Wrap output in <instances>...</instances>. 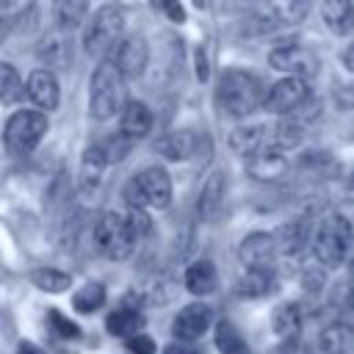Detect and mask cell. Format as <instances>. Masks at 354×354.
<instances>
[{
  "label": "cell",
  "mask_w": 354,
  "mask_h": 354,
  "mask_svg": "<svg viewBox=\"0 0 354 354\" xmlns=\"http://www.w3.org/2000/svg\"><path fill=\"white\" fill-rule=\"evenodd\" d=\"M266 94L268 91L263 88V80L254 72H246L238 66L224 69L218 77V88H216V100H218L221 111L235 119L254 113L266 102Z\"/></svg>",
  "instance_id": "cell-1"
},
{
  "label": "cell",
  "mask_w": 354,
  "mask_h": 354,
  "mask_svg": "<svg viewBox=\"0 0 354 354\" xmlns=\"http://www.w3.org/2000/svg\"><path fill=\"white\" fill-rule=\"evenodd\" d=\"M354 249V227L343 213H326L318 227L313 230L310 252L313 260L324 268H337L348 260V252Z\"/></svg>",
  "instance_id": "cell-2"
},
{
  "label": "cell",
  "mask_w": 354,
  "mask_h": 354,
  "mask_svg": "<svg viewBox=\"0 0 354 354\" xmlns=\"http://www.w3.org/2000/svg\"><path fill=\"white\" fill-rule=\"evenodd\" d=\"M124 39V14L119 6H100L83 25V50L100 61L111 58L116 44Z\"/></svg>",
  "instance_id": "cell-3"
},
{
  "label": "cell",
  "mask_w": 354,
  "mask_h": 354,
  "mask_svg": "<svg viewBox=\"0 0 354 354\" xmlns=\"http://www.w3.org/2000/svg\"><path fill=\"white\" fill-rule=\"evenodd\" d=\"M127 105L124 100V77L119 69L105 58L94 66L91 72V86H88V111L97 122H105L111 116H119L122 108Z\"/></svg>",
  "instance_id": "cell-4"
},
{
  "label": "cell",
  "mask_w": 354,
  "mask_h": 354,
  "mask_svg": "<svg viewBox=\"0 0 354 354\" xmlns=\"http://www.w3.org/2000/svg\"><path fill=\"white\" fill-rule=\"evenodd\" d=\"M91 238H94V249H97L105 260H127V257L133 254V249H136L138 232L133 230L127 213L105 210V213L94 221Z\"/></svg>",
  "instance_id": "cell-5"
},
{
  "label": "cell",
  "mask_w": 354,
  "mask_h": 354,
  "mask_svg": "<svg viewBox=\"0 0 354 354\" xmlns=\"http://www.w3.org/2000/svg\"><path fill=\"white\" fill-rule=\"evenodd\" d=\"M50 122H47V113L44 111H30V108H22L17 113L8 116L6 127H3V144H6V152L11 158H28L44 138Z\"/></svg>",
  "instance_id": "cell-6"
},
{
  "label": "cell",
  "mask_w": 354,
  "mask_h": 354,
  "mask_svg": "<svg viewBox=\"0 0 354 354\" xmlns=\"http://www.w3.org/2000/svg\"><path fill=\"white\" fill-rule=\"evenodd\" d=\"M124 202L127 207H155L163 210L171 205V177L163 166H147L141 169L127 185H124Z\"/></svg>",
  "instance_id": "cell-7"
},
{
  "label": "cell",
  "mask_w": 354,
  "mask_h": 354,
  "mask_svg": "<svg viewBox=\"0 0 354 354\" xmlns=\"http://www.w3.org/2000/svg\"><path fill=\"white\" fill-rule=\"evenodd\" d=\"M310 100H313V94H310V83L304 77H282L268 88L263 108L277 116H293Z\"/></svg>",
  "instance_id": "cell-8"
},
{
  "label": "cell",
  "mask_w": 354,
  "mask_h": 354,
  "mask_svg": "<svg viewBox=\"0 0 354 354\" xmlns=\"http://www.w3.org/2000/svg\"><path fill=\"white\" fill-rule=\"evenodd\" d=\"M268 66L277 69V72H285L288 77H313L318 72V58L310 47L304 44H279L268 53Z\"/></svg>",
  "instance_id": "cell-9"
},
{
  "label": "cell",
  "mask_w": 354,
  "mask_h": 354,
  "mask_svg": "<svg viewBox=\"0 0 354 354\" xmlns=\"http://www.w3.org/2000/svg\"><path fill=\"white\" fill-rule=\"evenodd\" d=\"M108 61L119 69V75H122L124 80H136V77H141V72L147 69V61H149L147 39L138 36V33L124 36V39L116 44V50H113V55H111Z\"/></svg>",
  "instance_id": "cell-10"
},
{
  "label": "cell",
  "mask_w": 354,
  "mask_h": 354,
  "mask_svg": "<svg viewBox=\"0 0 354 354\" xmlns=\"http://www.w3.org/2000/svg\"><path fill=\"white\" fill-rule=\"evenodd\" d=\"M277 254L274 232H249L238 246V260L246 271H274Z\"/></svg>",
  "instance_id": "cell-11"
},
{
  "label": "cell",
  "mask_w": 354,
  "mask_h": 354,
  "mask_svg": "<svg viewBox=\"0 0 354 354\" xmlns=\"http://www.w3.org/2000/svg\"><path fill=\"white\" fill-rule=\"evenodd\" d=\"M210 324H213V310H210V304H205V301H191V304H185V307L174 315V321H171V335H174V340H188V343H194V340H199V337L210 329Z\"/></svg>",
  "instance_id": "cell-12"
},
{
  "label": "cell",
  "mask_w": 354,
  "mask_h": 354,
  "mask_svg": "<svg viewBox=\"0 0 354 354\" xmlns=\"http://www.w3.org/2000/svg\"><path fill=\"white\" fill-rule=\"evenodd\" d=\"M25 94L28 100L36 105V111H55L58 100H61V88H58V77L50 69H33L25 80Z\"/></svg>",
  "instance_id": "cell-13"
},
{
  "label": "cell",
  "mask_w": 354,
  "mask_h": 354,
  "mask_svg": "<svg viewBox=\"0 0 354 354\" xmlns=\"http://www.w3.org/2000/svg\"><path fill=\"white\" fill-rule=\"evenodd\" d=\"M288 171V158L285 152L274 149V147H266L260 149L257 155L246 158V174L252 180H260V183H277L282 180Z\"/></svg>",
  "instance_id": "cell-14"
},
{
  "label": "cell",
  "mask_w": 354,
  "mask_h": 354,
  "mask_svg": "<svg viewBox=\"0 0 354 354\" xmlns=\"http://www.w3.org/2000/svg\"><path fill=\"white\" fill-rule=\"evenodd\" d=\"M36 55L39 61L44 64V69H66L69 61H72V41L66 36V30H50L41 36L39 47H36Z\"/></svg>",
  "instance_id": "cell-15"
},
{
  "label": "cell",
  "mask_w": 354,
  "mask_h": 354,
  "mask_svg": "<svg viewBox=\"0 0 354 354\" xmlns=\"http://www.w3.org/2000/svg\"><path fill=\"white\" fill-rule=\"evenodd\" d=\"M224 194H227V174L221 169H216V171L207 174V180L199 191V199H196V213H199L202 221H213L221 213Z\"/></svg>",
  "instance_id": "cell-16"
},
{
  "label": "cell",
  "mask_w": 354,
  "mask_h": 354,
  "mask_svg": "<svg viewBox=\"0 0 354 354\" xmlns=\"http://www.w3.org/2000/svg\"><path fill=\"white\" fill-rule=\"evenodd\" d=\"M313 0H263V19L268 28L277 25H299L307 19Z\"/></svg>",
  "instance_id": "cell-17"
},
{
  "label": "cell",
  "mask_w": 354,
  "mask_h": 354,
  "mask_svg": "<svg viewBox=\"0 0 354 354\" xmlns=\"http://www.w3.org/2000/svg\"><path fill=\"white\" fill-rule=\"evenodd\" d=\"M152 130V111L147 102L141 100H127V105L119 113V133L130 141H138L144 136H149Z\"/></svg>",
  "instance_id": "cell-18"
},
{
  "label": "cell",
  "mask_w": 354,
  "mask_h": 354,
  "mask_svg": "<svg viewBox=\"0 0 354 354\" xmlns=\"http://www.w3.org/2000/svg\"><path fill=\"white\" fill-rule=\"evenodd\" d=\"M108 155L100 144H88L83 149V158H80V177H77V185L83 194H94L102 183V174L108 169Z\"/></svg>",
  "instance_id": "cell-19"
},
{
  "label": "cell",
  "mask_w": 354,
  "mask_h": 354,
  "mask_svg": "<svg viewBox=\"0 0 354 354\" xmlns=\"http://www.w3.org/2000/svg\"><path fill=\"white\" fill-rule=\"evenodd\" d=\"M268 147V124H241L230 133V149L241 158H252Z\"/></svg>",
  "instance_id": "cell-20"
},
{
  "label": "cell",
  "mask_w": 354,
  "mask_h": 354,
  "mask_svg": "<svg viewBox=\"0 0 354 354\" xmlns=\"http://www.w3.org/2000/svg\"><path fill=\"white\" fill-rule=\"evenodd\" d=\"M274 241H277V252L279 254L296 257L313 241V232H310L307 221H288V224H282V227L274 230Z\"/></svg>",
  "instance_id": "cell-21"
},
{
  "label": "cell",
  "mask_w": 354,
  "mask_h": 354,
  "mask_svg": "<svg viewBox=\"0 0 354 354\" xmlns=\"http://www.w3.org/2000/svg\"><path fill=\"white\" fill-rule=\"evenodd\" d=\"M318 348L321 354H354V329L340 318L326 324L318 332Z\"/></svg>",
  "instance_id": "cell-22"
},
{
  "label": "cell",
  "mask_w": 354,
  "mask_h": 354,
  "mask_svg": "<svg viewBox=\"0 0 354 354\" xmlns=\"http://www.w3.org/2000/svg\"><path fill=\"white\" fill-rule=\"evenodd\" d=\"M155 149L166 160H185L196 152V133L194 130H171L155 141Z\"/></svg>",
  "instance_id": "cell-23"
},
{
  "label": "cell",
  "mask_w": 354,
  "mask_h": 354,
  "mask_svg": "<svg viewBox=\"0 0 354 354\" xmlns=\"http://www.w3.org/2000/svg\"><path fill=\"white\" fill-rule=\"evenodd\" d=\"M185 288H188V293L191 296H207V293H213L216 290V282H218V277H216V266L207 260V257H199V260H194L188 268H185Z\"/></svg>",
  "instance_id": "cell-24"
},
{
  "label": "cell",
  "mask_w": 354,
  "mask_h": 354,
  "mask_svg": "<svg viewBox=\"0 0 354 354\" xmlns=\"http://www.w3.org/2000/svg\"><path fill=\"white\" fill-rule=\"evenodd\" d=\"M321 14L335 36H348L354 30V3L351 0H324Z\"/></svg>",
  "instance_id": "cell-25"
},
{
  "label": "cell",
  "mask_w": 354,
  "mask_h": 354,
  "mask_svg": "<svg viewBox=\"0 0 354 354\" xmlns=\"http://www.w3.org/2000/svg\"><path fill=\"white\" fill-rule=\"evenodd\" d=\"M271 329L277 337H282V343L296 340L301 332V307L296 301H282L271 313Z\"/></svg>",
  "instance_id": "cell-26"
},
{
  "label": "cell",
  "mask_w": 354,
  "mask_h": 354,
  "mask_svg": "<svg viewBox=\"0 0 354 354\" xmlns=\"http://www.w3.org/2000/svg\"><path fill=\"white\" fill-rule=\"evenodd\" d=\"M141 326H144V315H141L138 307H130V304H122V307L111 310L108 318H105V329L116 337H124V340L138 335Z\"/></svg>",
  "instance_id": "cell-27"
},
{
  "label": "cell",
  "mask_w": 354,
  "mask_h": 354,
  "mask_svg": "<svg viewBox=\"0 0 354 354\" xmlns=\"http://www.w3.org/2000/svg\"><path fill=\"white\" fill-rule=\"evenodd\" d=\"M301 141H304V124L299 119H279L277 124L268 127V147L279 152L296 149Z\"/></svg>",
  "instance_id": "cell-28"
},
{
  "label": "cell",
  "mask_w": 354,
  "mask_h": 354,
  "mask_svg": "<svg viewBox=\"0 0 354 354\" xmlns=\"http://www.w3.org/2000/svg\"><path fill=\"white\" fill-rule=\"evenodd\" d=\"M274 290V271H243L235 282L238 299H263Z\"/></svg>",
  "instance_id": "cell-29"
},
{
  "label": "cell",
  "mask_w": 354,
  "mask_h": 354,
  "mask_svg": "<svg viewBox=\"0 0 354 354\" xmlns=\"http://www.w3.org/2000/svg\"><path fill=\"white\" fill-rule=\"evenodd\" d=\"M213 340H216V348H218L221 354H252V351H249L246 337L241 335V329H238V326H235L230 318L216 321Z\"/></svg>",
  "instance_id": "cell-30"
},
{
  "label": "cell",
  "mask_w": 354,
  "mask_h": 354,
  "mask_svg": "<svg viewBox=\"0 0 354 354\" xmlns=\"http://www.w3.org/2000/svg\"><path fill=\"white\" fill-rule=\"evenodd\" d=\"M53 14L61 30H75L86 25L88 17V0H53Z\"/></svg>",
  "instance_id": "cell-31"
},
{
  "label": "cell",
  "mask_w": 354,
  "mask_h": 354,
  "mask_svg": "<svg viewBox=\"0 0 354 354\" xmlns=\"http://www.w3.org/2000/svg\"><path fill=\"white\" fill-rule=\"evenodd\" d=\"M30 282H33L39 290H44V293H64V290L72 285V277H69L66 271H61V268L44 266V268H33V271H30Z\"/></svg>",
  "instance_id": "cell-32"
},
{
  "label": "cell",
  "mask_w": 354,
  "mask_h": 354,
  "mask_svg": "<svg viewBox=\"0 0 354 354\" xmlns=\"http://www.w3.org/2000/svg\"><path fill=\"white\" fill-rule=\"evenodd\" d=\"M102 304H105V288H102L100 282H86V285L77 288L75 296H72V307H75L77 313H83V315L97 313Z\"/></svg>",
  "instance_id": "cell-33"
},
{
  "label": "cell",
  "mask_w": 354,
  "mask_h": 354,
  "mask_svg": "<svg viewBox=\"0 0 354 354\" xmlns=\"http://www.w3.org/2000/svg\"><path fill=\"white\" fill-rule=\"evenodd\" d=\"M22 91H25V86H22L17 66L8 61H0V102L11 105V102L22 100Z\"/></svg>",
  "instance_id": "cell-34"
},
{
  "label": "cell",
  "mask_w": 354,
  "mask_h": 354,
  "mask_svg": "<svg viewBox=\"0 0 354 354\" xmlns=\"http://www.w3.org/2000/svg\"><path fill=\"white\" fill-rule=\"evenodd\" d=\"M324 285H326V268H324L321 263L304 266V271H301V288H304L307 293H318Z\"/></svg>",
  "instance_id": "cell-35"
},
{
  "label": "cell",
  "mask_w": 354,
  "mask_h": 354,
  "mask_svg": "<svg viewBox=\"0 0 354 354\" xmlns=\"http://www.w3.org/2000/svg\"><path fill=\"white\" fill-rule=\"evenodd\" d=\"M136 141H130V138H124L122 133H116L113 138H108V141H100V147L105 149V155H108V160L111 163H116V160H122L127 152H130V147H133Z\"/></svg>",
  "instance_id": "cell-36"
},
{
  "label": "cell",
  "mask_w": 354,
  "mask_h": 354,
  "mask_svg": "<svg viewBox=\"0 0 354 354\" xmlns=\"http://www.w3.org/2000/svg\"><path fill=\"white\" fill-rule=\"evenodd\" d=\"M47 318H50V326L55 329V335L58 337H80V326L75 324V321H69L64 313H58V310H50L47 313Z\"/></svg>",
  "instance_id": "cell-37"
},
{
  "label": "cell",
  "mask_w": 354,
  "mask_h": 354,
  "mask_svg": "<svg viewBox=\"0 0 354 354\" xmlns=\"http://www.w3.org/2000/svg\"><path fill=\"white\" fill-rule=\"evenodd\" d=\"M332 97H335V105L340 111H351L354 108V80L351 83H343V86H335Z\"/></svg>",
  "instance_id": "cell-38"
},
{
  "label": "cell",
  "mask_w": 354,
  "mask_h": 354,
  "mask_svg": "<svg viewBox=\"0 0 354 354\" xmlns=\"http://www.w3.org/2000/svg\"><path fill=\"white\" fill-rule=\"evenodd\" d=\"M124 346L130 354H155V340L147 335H133L124 340Z\"/></svg>",
  "instance_id": "cell-39"
},
{
  "label": "cell",
  "mask_w": 354,
  "mask_h": 354,
  "mask_svg": "<svg viewBox=\"0 0 354 354\" xmlns=\"http://www.w3.org/2000/svg\"><path fill=\"white\" fill-rule=\"evenodd\" d=\"M127 218H130V224H133V230H136L138 235H147V232H149V216H147V210L130 207V210H127Z\"/></svg>",
  "instance_id": "cell-40"
},
{
  "label": "cell",
  "mask_w": 354,
  "mask_h": 354,
  "mask_svg": "<svg viewBox=\"0 0 354 354\" xmlns=\"http://www.w3.org/2000/svg\"><path fill=\"white\" fill-rule=\"evenodd\" d=\"M163 354H202V348L188 343V340H174V343H169L163 348Z\"/></svg>",
  "instance_id": "cell-41"
},
{
  "label": "cell",
  "mask_w": 354,
  "mask_h": 354,
  "mask_svg": "<svg viewBox=\"0 0 354 354\" xmlns=\"http://www.w3.org/2000/svg\"><path fill=\"white\" fill-rule=\"evenodd\" d=\"M340 321L354 329V293H348V296L343 299V304H340Z\"/></svg>",
  "instance_id": "cell-42"
},
{
  "label": "cell",
  "mask_w": 354,
  "mask_h": 354,
  "mask_svg": "<svg viewBox=\"0 0 354 354\" xmlns=\"http://www.w3.org/2000/svg\"><path fill=\"white\" fill-rule=\"evenodd\" d=\"M274 354H313L307 346H301V343H296V340H288V343H282Z\"/></svg>",
  "instance_id": "cell-43"
},
{
  "label": "cell",
  "mask_w": 354,
  "mask_h": 354,
  "mask_svg": "<svg viewBox=\"0 0 354 354\" xmlns=\"http://www.w3.org/2000/svg\"><path fill=\"white\" fill-rule=\"evenodd\" d=\"M340 61H343V66H346L348 72H354V41L340 53Z\"/></svg>",
  "instance_id": "cell-44"
},
{
  "label": "cell",
  "mask_w": 354,
  "mask_h": 354,
  "mask_svg": "<svg viewBox=\"0 0 354 354\" xmlns=\"http://www.w3.org/2000/svg\"><path fill=\"white\" fill-rule=\"evenodd\" d=\"M17 354H44V348H39V346L30 343V340H22V343L17 346Z\"/></svg>",
  "instance_id": "cell-45"
},
{
  "label": "cell",
  "mask_w": 354,
  "mask_h": 354,
  "mask_svg": "<svg viewBox=\"0 0 354 354\" xmlns=\"http://www.w3.org/2000/svg\"><path fill=\"white\" fill-rule=\"evenodd\" d=\"M346 188L348 191H354V166L348 169V174H346Z\"/></svg>",
  "instance_id": "cell-46"
},
{
  "label": "cell",
  "mask_w": 354,
  "mask_h": 354,
  "mask_svg": "<svg viewBox=\"0 0 354 354\" xmlns=\"http://www.w3.org/2000/svg\"><path fill=\"white\" fill-rule=\"evenodd\" d=\"M346 268H348V271H351V274H354V249H351V252H348V260H346Z\"/></svg>",
  "instance_id": "cell-47"
}]
</instances>
